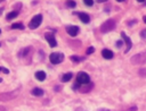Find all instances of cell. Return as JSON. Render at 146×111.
<instances>
[{
    "mask_svg": "<svg viewBox=\"0 0 146 111\" xmlns=\"http://www.w3.org/2000/svg\"><path fill=\"white\" fill-rule=\"evenodd\" d=\"M130 60H131V63L133 65H145L146 63V51L133 54Z\"/></svg>",
    "mask_w": 146,
    "mask_h": 111,
    "instance_id": "cell-1",
    "label": "cell"
},
{
    "mask_svg": "<svg viewBox=\"0 0 146 111\" xmlns=\"http://www.w3.org/2000/svg\"><path fill=\"white\" fill-rule=\"evenodd\" d=\"M114 28H115V22H114L113 19H107V20H105V22L100 25L99 31H100L102 33H107V32L113 31Z\"/></svg>",
    "mask_w": 146,
    "mask_h": 111,
    "instance_id": "cell-2",
    "label": "cell"
},
{
    "mask_svg": "<svg viewBox=\"0 0 146 111\" xmlns=\"http://www.w3.org/2000/svg\"><path fill=\"white\" fill-rule=\"evenodd\" d=\"M49 60L51 63L54 65H57V63H60L63 62L64 60V54L62 52H52L50 56H49Z\"/></svg>",
    "mask_w": 146,
    "mask_h": 111,
    "instance_id": "cell-3",
    "label": "cell"
},
{
    "mask_svg": "<svg viewBox=\"0 0 146 111\" xmlns=\"http://www.w3.org/2000/svg\"><path fill=\"white\" fill-rule=\"evenodd\" d=\"M76 82L80 84V85H84V84H89L90 83V77L87 72L84 71H80L76 76Z\"/></svg>",
    "mask_w": 146,
    "mask_h": 111,
    "instance_id": "cell-4",
    "label": "cell"
},
{
    "mask_svg": "<svg viewBox=\"0 0 146 111\" xmlns=\"http://www.w3.org/2000/svg\"><path fill=\"white\" fill-rule=\"evenodd\" d=\"M41 22H42V15H35V16L31 19V22H30V24H29V27H30L31 29H35L36 27L40 26Z\"/></svg>",
    "mask_w": 146,
    "mask_h": 111,
    "instance_id": "cell-5",
    "label": "cell"
},
{
    "mask_svg": "<svg viewBox=\"0 0 146 111\" xmlns=\"http://www.w3.org/2000/svg\"><path fill=\"white\" fill-rule=\"evenodd\" d=\"M18 94V89L16 91H13V92H8V93H1L0 94V101H9V100H13L17 96Z\"/></svg>",
    "mask_w": 146,
    "mask_h": 111,
    "instance_id": "cell-6",
    "label": "cell"
},
{
    "mask_svg": "<svg viewBox=\"0 0 146 111\" xmlns=\"http://www.w3.org/2000/svg\"><path fill=\"white\" fill-rule=\"evenodd\" d=\"M44 37H46V40L48 41V43H49V45H50L51 48H55V46L57 45V42H56L55 36H54V34H52V33L47 32V33L44 34Z\"/></svg>",
    "mask_w": 146,
    "mask_h": 111,
    "instance_id": "cell-7",
    "label": "cell"
},
{
    "mask_svg": "<svg viewBox=\"0 0 146 111\" xmlns=\"http://www.w3.org/2000/svg\"><path fill=\"white\" fill-rule=\"evenodd\" d=\"M79 31H80V28H79L78 26H75V25L66 26V32H67L68 35H71V36H76L78 33H79Z\"/></svg>",
    "mask_w": 146,
    "mask_h": 111,
    "instance_id": "cell-8",
    "label": "cell"
},
{
    "mask_svg": "<svg viewBox=\"0 0 146 111\" xmlns=\"http://www.w3.org/2000/svg\"><path fill=\"white\" fill-rule=\"evenodd\" d=\"M121 37L123 39V41H124V42H125V44H127V49H125V51H124V52H125V53H128V51H129V50L131 49V46H132L131 40H130V37H129V36H127V35H125V33H123V32L121 33Z\"/></svg>",
    "mask_w": 146,
    "mask_h": 111,
    "instance_id": "cell-9",
    "label": "cell"
},
{
    "mask_svg": "<svg viewBox=\"0 0 146 111\" xmlns=\"http://www.w3.org/2000/svg\"><path fill=\"white\" fill-rule=\"evenodd\" d=\"M76 14H78V16H79V18H80V20H81L82 23L88 24V23L90 22V16H89L87 12H76Z\"/></svg>",
    "mask_w": 146,
    "mask_h": 111,
    "instance_id": "cell-10",
    "label": "cell"
},
{
    "mask_svg": "<svg viewBox=\"0 0 146 111\" xmlns=\"http://www.w3.org/2000/svg\"><path fill=\"white\" fill-rule=\"evenodd\" d=\"M32 52V46H27V48H24V49H22L21 51H19V53H18V57L19 58H25L27 54H30Z\"/></svg>",
    "mask_w": 146,
    "mask_h": 111,
    "instance_id": "cell-11",
    "label": "cell"
},
{
    "mask_svg": "<svg viewBox=\"0 0 146 111\" xmlns=\"http://www.w3.org/2000/svg\"><path fill=\"white\" fill-rule=\"evenodd\" d=\"M94 87V84L92 83H89V84H84V85H81L80 86V91L82 93H88L89 91H91Z\"/></svg>",
    "mask_w": 146,
    "mask_h": 111,
    "instance_id": "cell-12",
    "label": "cell"
},
{
    "mask_svg": "<svg viewBox=\"0 0 146 111\" xmlns=\"http://www.w3.org/2000/svg\"><path fill=\"white\" fill-rule=\"evenodd\" d=\"M102 56L105 59H112L113 58V52L110 49H103L102 50Z\"/></svg>",
    "mask_w": 146,
    "mask_h": 111,
    "instance_id": "cell-13",
    "label": "cell"
},
{
    "mask_svg": "<svg viewBox=\"0 0 146 111\" xmlns=\"http://www.w3.org/2000/svg\"><path fill=\"white\" fill-rule=\"evenodd\" d=\"M35 78H36L38 80H40V82H43V80L46 79V72L42 71V70L36 71V72H35Z\"/></svg>",
    "mask_w": 146,
    "mask_h": 111,
    "instance_id": "cell-14",
    "label": "cell"
},
{
    "mask_svg": "<svg viewBox=\"0 0 146 111\" xmlns=\"http://www.w3.org/2000/svg\"><path fill=\"white\" fill-rule=\"evenodd\" d=\"M73 77V74L72 72H67V74H64L63 76H62V78H60V80L62 82H68V80H71V78Z\"/></svg>",
    "mask_w": 146,
    "mask_h": 111,
    "instance_id": "cell-15",
    "label": "cell"
},
{
    "mask_svg": "<svg viewBox=\"0 0 146 111\" xmlns=\"http://www.w3.org/2000/svg\"><path fill=\"white\" fill-rule=\"evenodd\" d=\"M32 94L34 96H41V95H43V91L41 88H39V87H35V88L32 89Z\"/></svg>",
    "mask_w": 146,
    "mask_h": 111,
    "instance_id": "cell-16",
    "label": "cell"
},
{
    "mask_svg": "<svg viewBox=\"0 0 146 111\" xmlns=\"http://www.w3.org/2000/svg\"><path fill=\"white\" fill-rule=\"evenodd\" d=\"M17 16H18V11H17V10H14V11H10V12L7 15V19H8V20L14 19V18L17 17Z\"/></svg>",
    "mask_w": 146,
    "mask_h": 111,
    "instance_id": "cell-17",
    "label": "cell"
},
{
    "mask_svg": "<svg viewBox=\"0 0 146 111\" xmlns=\"http://www.w3.org/2000/svg\"><path fill=\"white\" fill-rule=\"evenodd\" d=\"M84 60V58H82V57H79V56H71V61L72 62H81V61H83Z\"/></svg>",
    "mask_w": 146,
    "mask_h": 111,
    "instance_id": "cell-18",
    "label": "cell"
},
{
    "mask_svg": "<svg viewBox=\"0 0 146 111\" xmlns=\"http://www.w3.org/2000/svg\"><path fill=\"white\" fill-rule=\"evenodd\" d=\"M11 28H19V29H24V25L22 23H15L11 25Z\"/></svg>",
    "mask_w": 146,
    "mask_h": 111,
    "instance_id": "cell-19",
    "label": "cell"
},
{
    "mask_svg": "<svg viewBox=\"0 0 146 111\" xmlns=\"http://www.w3.org/2000/svg\"><path fill=\"white\" fill-rule=\"evenodd\" d=\"M66 6H67L68 8H74V7L76 6V2H75V1H71V0H70V1H67V2H66Z\"/></svg>",
    "mask_w": 146,
    "mask_h": 111,
    "instance_id": "cell-20",
    "label": "cell"
},
{
    "mask_svg": "<svg viewBox=\"0 0 146 111\" xmlns=\"http://www.w3.org/2000/svg\"><path fill=\"white\" fill-rule=\"evenodd\" d=\"M94 51H95V48H94V46H89V48L87 49L86 53H87V54H90V53H94Z\"/></svg>",
    "mask_w": 146,
    "mask_h": 111,
    "instance_id": "cell-21",
    "label": "cell"
},
{
    "mask_svg": "<svg viewBox=\"0 0 146 111\" xmlns=\"http://www.w3.org/2000/svg\"><path fill=\"white\" fill-rule=\"evenodd\" d=\"M83 2H84L87 6H89V7L94 5V0H83Z\"/></svg>",
    "mask_w": 146,
    "mask_h": 111,
    "instance_id": "cell-22",
    "label": "cell"
},
{
    "mask_svg": "<svg viewBox=\"0 0 146 111\" xmlns=\"http://www.w3.org/2000/svg\"><path fill=\"white\" fill-rule=\"evenodd\" d=\"M0 72H5V74H9V70L5 67H0Z\"/></svg>",
    "mask_w": 146,
    "mask_h": 111,
    "instance_id": "cell-23",
    "label": "cell"
},
{
    "mask_svg": "<svg viewBox=\"0 0 146 111\" xmlns=\"http://www.w3.org/2000/svg\"><path fill=\"white\" fill-rule=\"evenodd\" d=\"M139 75H140L141 77H145V75H146V69H140V70H139Z\"/></svg>",
    "mask_w": 146,
    "mask_h": 111,
    "instance_id": "cell-24",
    "label": "cell"
},
{
    "mask_svg": "<svg viewBox=\"0 0 146 111\" xmlns=\"http://www.w3.org/2000/svg\"><path fill=\"white\" fill-rule=\"evenodd\" d=\"M122 44H123L122 40H119V41H116V43H115V45H116L117 48H121V46H122Z\"/></svg>",
    "mask_w": 146,
    "mask_h": 111,
    "instance_id": "cell-25",
    "label": "cell"
},
{
    "mask_svg": "<svg viewBox=\"0 0 146 111\" xmlns=\"http://www.w3.org/2000/svg\"><path fill=\"white\" fill-rule=\"evenodd\" d=\"M140 36H141L143 39H146V29H143V31L140 32Z\"/></svg>",
    "mask_w": 146,
    "mask_h": 111,
    "instance_id": "cell-26",
    "label": "cell"
},
{
    "mask_svg": "<svg viewBox=\"0 0 146 111\" xmlns=\"http://www.w3.org/2000/svg\"><path fill=\"white\" fill-rule=\"evenodd\" d=\"M135 23H137V20H131V23H128V26H130V25H132V24H135Z\"/></svg>",
    "mask_w": 146,
    "mask_h": 111,
    "instance_id": "cell-27",
    "label": "cell"
},
{
    "mask_svg": "<svg viewBox=\"0 0 146 111\" xmlns=\"http://www.w3.org/2000/svg\"><path fill=\"white\" fill-rule=\"evenodd\" d=\"M0 111H7V110L5 109V106H2V105H0Z\"/></svg>",
    "mask_w": 146,
    "mask_h": 111,
    "instance_id": "cell-28",
    "label": "cell"
},
{
    "mask_svg": "<svg viewBox=\"0 0 146 111\" xmlns=\"http://www.w3.org/2000/svg\"><path fill=\"white\" fill-rule=\"evenodd\" d=\"M98 111H110V110L108 109H99Z\"/></svg>",
    "mask_w": 146,
    "mask_h": 111,
    "instance_id": "cell-29",
    "label": "cell"
},
{
    "mask_svg": "<svg viewBox=\"0 0 146 111\" xmlns=\"http://www.w3.org/2000/svg\"><path fill=\"white\" fill-rule=\"evenodd\" d=\"M143 20H144V23H146V16L143 17Z\"/></svg>",
    "mask_w": 146,
    "mask_h": 111,
    "instance_id": "cell-30",
    "label": "cell"
},
{
    "mask_svg": "<svg viewBox=\"0 0 146 111\" xmlns=\"http://www.w3.org/2000/svg\"><path fill=\"white\" fill-rule=\"evenodd\" d=\"M98 2H105V1H107V0H97Z\"/></svg>",
    "mask_w": 146,
    "mask_h": 111,
    "instance_id": "cell-31",
    "label": "cell"
},
{
    "mask_svg": "<svg viewBox=\"0 0 146 111\" xmlns=\"http://www.w3.org/2000/svg\"><path fill=\"white\" fill-rule=\"evenodd\" d=\"M116 1H119V2H122V1H125V0H116Z\"/></svg>",
    "mask_w": 146,
    "mask_h": 111,
    "instance_id": "cell-32",
    "label": "cell"
},
{
    "mask_svg": "<svg viewBox=\"0 0 146 111\" xmlns=\"http://www.w3.org/2000/svg\"><path fill=\"white\" fill-rule=\"evenodd\" d=\"M137 1H139V2H144L145 0H137Z\"/></svg>",
    "mask_w": 146,
    "mask_h": 111,
    "instance_id": "cell-33",
    "label": "cell"
},
{
    "mask_svg": "<svg viewBox=\"0 0 146 111\" xmlns=\"http://www.w3.org/2000/svg\"><path fill=\"white\" fill-rule=\"evenodd\" d=\"M1 82H2V79H1V78H0V83H1Z\"/></svg>",
    "mask_w": 146,
    "mask_h": 111,
    "instance_id": "cell-34",
    "label": "cell"
},
{
    "mask_svg": "<svg viewBox=\"0 0 146 111\" xmlns=\"http://www.w3.org/2000/svg\"><path fill=\"white\" fill-rule=\"evenodd\" d=\"M1 1H3V0H0V2H1Z\"/></svg>",
    "mask_w": 146,
    "mask_h": 111,
    "instance_id": "cell-35",
    "label": "cell"
}]
</instances>
